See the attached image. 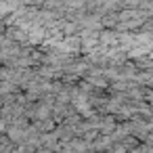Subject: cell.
Wrapping results in <instances>:
<instances>
[{"label":"cell","instance_id":"cell-1","mask_svg":"<svg viewBox=\"0 0 153 153\" xmlns=\"http://www.w3.org/2000/svg\"><path fill=\"white\" fill-rule=\"evenodd\" d=\"M36 130H38V134L55 132V122L53 120H40V122H36Z\"/></svg>","mask_w":153,"mask_h":153},{"label":"cell","instance_id":"cell-2","mask_svg":"<svg viewBox=\"0 0 153 153\" xmlns=\"http://www.w3.org/2000/svg\"><path fill=\"white\" fill-rule=\"evenodd\" d=\"M38 153H55V151H48V149H44V147H42V149H38Z\"/></svg>","mask_w":153,"mask_h":153}]
</instances>
